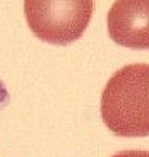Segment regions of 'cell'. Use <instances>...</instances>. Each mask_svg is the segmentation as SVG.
<instances>
[{
  "mask_svg": "<svg viewBox=\"0 0 149 157\" xmlns=\"http://www.w3.org/2000/svg\"><path fill=\"white\" fill-rule=\"evenodd\" d=\"M100 111L114 135H149V64H129L117 70L101 93Z\"/></svg>",
  "mask_w": 149,
  "mask_h": 157,
  "instance_id": "1",
  "label": "cell"
},
{
  "mask_svg": "<svg viewBox=\"0 0 149 157\" xmlns=\"http://www.w3.org/2000/svg\"><path fill=\"white\" fill-rule=\"evenodd\" d=\"M29 28L44 42L71 44L81 38L94 10L93 0H25Z\"/></svg>",
  "mask_w": 149,
  "mask_h": 157,
  "instance_id": "2",
  "label": "cell"
},
{
  "mask_svg": "<svg viewBox=\"0 0 149 157\" xmlns=\"http://www.w3.org/2000/svg\"><path fill=\"white\" fill-rule=\"evenodd\" d=\"M107 29L122 47L149 50V0H116L107 15Z\"/></svg>",
  "mask_w": 149,
  "mask_h": 157,
  "instance_id": "3",
  "label": "cell"
},
{
  "mask_svg": "<svg viewBox=\"0 0 149 157\" xmlns=\"http://www.w3.org/2000/svg\"><path fill=\"white\" fill-rule=\"evenodd\" d=\"M113 157H149V151L145 150H126L114 154Z\"/></svg>",
  "mask_w": 149,
  "mask_h": 157,
  "instance_id": "4",
  "label": "cell"
}]
</instances>
